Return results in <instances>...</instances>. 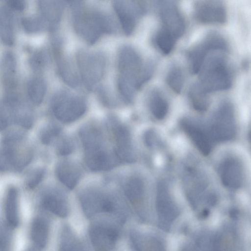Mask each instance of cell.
<instances>
[{
	"label": "cell",
	"mask_w": 251,
	"mask_h": 251,
	"mask_svg": "<svg viewBox=\"0 0 251 251\" xmlns=\"http://www.w3.org/2000/svg\"><path fill=\"white\" fill-rule=\"evenodd\" d=\"M150 110L158 120L164 119L169 111V103L164 94L158 90L152 91L149 100Z\"/></svg>",
	"instance_id": "603a6c76"
},
{
	"label": "cell",
	"mask_w": 251,
	"mask_h": 251,
	"mask_svg": "<svg viewBox=\"0 0 251 251\" xmlns=\"http://www.w3.org/2000/svg\"><path fill=\"white\" fill-rule=\"evenodd\" d=\"M228 46L226 39L215 32L209 33L188 52L187 57L190 71L193 74L199 73L207 54L212 50Z\"/></svg>",
	"instance_id": "ba28073f"
},
{
	"label": "cell",
	"mask_w": 251,
	"mask_h": 251,
	"mask_svg": "<svg viewBox=\"0 0 251 251\" xmlns=\"http://www.w3.org/2000/svg\"><path fill=\"white\" fill-rule=\"evenodd\" d=\"M49 226L47 221L41 216L36 217L32 221L30 228V238L38 249L45 248L48 242Z\"/></svg>",
	"instance_id": "ac0fdd59"
},
{
	"label": "cell",
	"mask_w": 251,
	"mask_h": 251,
	"mask_svg": "<svg viewBox=\"0 0 251 251\" xmlns=\"http://www.w3.org/2000/svg\"><path fill=\"white\" fill-rule=\"evenodd\" d=\"M85 160L88 166L94 171L107 170L115 164L112 156L98 149L88 151Z\"/></svg>",
	"instance_id": "44dd1931"
},
{
	"label": "cell",
	"mask_w": 251,
	"mask_h": 251,
	"mask_svg": "<svg viewBox=\"0 0 251 251\" xmlns=\"http://www.w3.org/2000/svg\"><path fill=\"white\" fill-rule=\"evenodd\" d=\"M16 141L5 139L0 150V172L20 171L27 166L32 159L29 151L20 152L15 149Z\"/></svg>",
	"instance_id": "9c48e42d"
},
{
	"label": "cell",
	"mask_w": 251,
	"mask_h": 251,
	"mask_svg": "<svg viewBox=\"0 0 251 251\" xmlns=\"http://www.w3.org/2000/svg\"><path fill=\"white\" fill-rule=\"evenodd\" d=\"M69 2L73 3H76L81 2L83 0H66Z\"/></svg>",
	"instance_id": "60d3db41"
},
{
	"label": "cell",
	"mask_w": 251,
	"mask_h": 251,
	"mask_svg": "<svg viewBox=\"0 0 251 251\" xmlns=\"http://www.w3.org/2000/svg\"><path fill=\"white\" fill-rule=\"evenodd\" d=\"M22 24L25 30L30 33L40 31L44 26L43 21L40 19L34 17L25 18L23 19Z\"/></svg>",
	"instance_id": "e575fe53"
},
{
	"label": "cell",
	"mask_w": 251,
	"mask_h": 251,
	"mask_svg": "<svg viewBox=\"0 0 251 251\" xmlns=\"http://www.w3.org/2000/svg\"><path fill=\"white\" fill-rule=\"evenodd\" d=\"M46 92V85L41 78L35 77L29 81L27 85V93L32 102L40 104L43 101Z\"/></svg>",
	"instance_id": "f1b7e54d"
},
{
	"label": "cell",
	"mask_w": 251,
	"mask_h": 251,
	"mask_svg": "<svg viewBox=\"0 0 251 251\" xmlns=\"http://www.w3.org/2000/svg\"><path fill=\"white\" fill-rule=\"evenodd\" d=\"M80 70L84 81L93 85L99 81L103 68V59L99 54L80 53L79 56Z\"/></svg>",
	"instance_id": "5bb4252c"
},
{
	"label": "cell",
	"mask_w": 251,
	"mask_h": 251,
	"mask_svg": "<svg viewBox=\"0 0 251 251\" xmlns=\"http://www.w3.org/2000/svg\"><path fill=\"white\" fill-rule=\"evenodd\" d=\"M193 15L200 24L221 25L227 20V11L221 0H198L193 7Z\"/></svg>",
	"instance_id": "52a82bcc"
},
{
	"label": "cell",
	"mask_w": 251,
	"mask_h": 251,
	"mask_svg": "<svg viewBox=\"0 0 251 251\" xmlns=\"http://www.w3.org/2000/svg\"><path fill=\"white\" fill-rule=\"evenodd\" d=\"M177 40L173 35L159 28L153 37L155 47L164 54H168L172 51Z\"/></svg>",
	"instance_id": "4316f807"
},
{
	"label": "cell",
	"mask_w": 251,
	"mask_h": 251,
	"mask_svg": "<svg viewBox=\"0 0 251 251\" xmlns=\"http://www.w3.org/2000/svg\"><path fill=\"white\" fill-rule=\"evenodd\" d=\"M89 233L94 246L100 250L111 249L119 236V232L115 228L102 225L92 226Z\"/></svg>",
	"instance_id": "9a60e30c"
},
{
	"label": "cell",
	"mask_w": 251,
	"mask_h": 251,
	"mask_svg": "<svg viewBox=\"0 0 251 251\" xmlns=\"http://www.w3.org/2000/svg\"><path fill=\"white\" fill-rule=\"evenodd\" d=\"M8 6L17 11L23 10L26 5L25 0H6Z\"/></svg>",
	"instance_id": "f35d334b"
},
{
	"label": "cell",
	"mask_w": 251,
	"mask_h": 251,
	"mask_svg": "<svg viewBox=\"0 0 251 251\" xmlns=\"http://www.w3.org/2000/svg\"><path fill=\"white\" fill-rule=\"evenodd\" d=\"M166 80L167 84L173 91L176 93H180L184 82L181 69L178 66H173L167 74Z\"/></svg>",
	"instance_id": "4dcf8cb0"
},
{
	"label": "cell",
	"mask_w": 251,
	"mask_h": 251,
	"mask_svg": "<svg viewBox=\"0 0 251 251\" xmlns=\"http://www.w3.org/2000/svg\"><path fill=\"white\" fill-rule=\"evenodd\" d=\"M43 207L47 210L61 217L68 215V208L65 200L55 193L46 195L42 199Z\"/></svg>",
	"instance_id": "d4e9b609"
},
{
	"label": "cell",
	"mask_w": 251,
	"mask_h": 251,
	"mask_svg": "<svg viewBox=\"0 0 251 251\" xmlns=\"http://www.w3.org/2000/svg\"><path fill=\"white\" fill-rule=\"evenodd\" d=\"M117 148L115 154L119 159L132 162L135 161L127 130L122 126H118L114 129Z\"/></svg>",
	"instance_id": "e0dca14e"
},
{
	"label": "cell",
	"mask_w": 251,
	"mask_h": 251,
	"mask_svg": "<svg viewBox=\"0 0 251 251\" xmlns=\"http://www.w3.org/2000/svg\"><path fill=\"white\" fill-rule=\"evenodd\" d=\"M1 70L4 83L7 88H11L15 84L16 74L15 59L11 52L6 53L2 58Z\"/></svg>",
	"instance_id": "83f0119b"
},
{
	"label": "cell",
	"mask_w": 251,
	"mask_h": 251,
	"mask_svg": "<svg viewBox=\"0 0 251 251\" xmlns=\"http://www.w3.org/2000/svg\"><path fill=\"white\" fill-rule=\"evenodd\" d=\"M228 48H219L211 50L205 57L200 73L197 84L205 93L226 90L232 84V73L226 53Z\"/></svg>",
	"instance_id": "6da1fadb"
},
{
	"label": "cell",
	"mask_w": 251,
	"mask_h": 251,
	"mask_svg": "<svg viewBox=\"0 0 251 251\" xmlns=\"http://www.w3.org/2000/svg\"><path fill=\"white\" fill-rule=\"evenodd\" d=\"M161 29L173 35L177 39L185 30V22L183 15L175 0H155Z\"/></svg>",
	"instance_id": "277c9868"
},
{
	"label": "cell",
	"mask_w": 251,
	"mask_h": 251,
	"mask_svg": "<svg viewBox=\"0 0 251 251\" xmlns=\"http://www.w3.org/2000/svg\"><path fill=\"white\" fill-rule=\"evenodd\" d=\"M73 146L69 141H64L59 147V152L61 155H66L72 152Z\"/></svg>",
	"instance_id": "ab89813d"
},
{
	"label": "cell",
	"mask_w": 251,
	"mask_h": 251,
	"mask_svg": "<svg viewBox=\"0 0 251 251\" xmlns=\"http://www.w3.org/2000/svg\"><path fill=\"white\" fill-rule=\"evenodd\" d=\"M180 126L202 154L207 155L211 152L214 142L207 126L190 118L182 119L180 121Z\"/></svg>",
	"instance_id": "30bf717a"
},
{
	"label": "cell",
	"mask_w": 251,
	"mask_h": 251,
	"mask_svg": "<svg viewBox=\"0 0 251 251\" xmlns=\"http://www.w3.org/2000/svg\"><path fill=\"white\" fill-rule=\"evenodd\" d=\"M132 239L135 248H138L137 250L140 248L148 247L151 248V250H161L164 247L161 241L154 237L135 235Z\"/></svg>",
	"instance_id": "1f68e13d"
},
{
	"label": "cell",
	"mask_w": 251,
	"mask_h": 251,
	"mask_svg": "<svg viewBox=\"0 0 251 251\" xmlns=\"http://www.w3.org/2000/svg\"><path fill=\"white\" fill-rule=\"evenodd\" d=\"M13 94H9L0 104V130H4L15 121V112L19 103Z\"/></svg>",
	"instance_id": "ffe728a7"
},
{
	"label": "cell",
	"mask_w": 251,
	"mask_h": 251,
	"mask_svg": "<svg viewBox=\"0 0 251 251\" xmlns=\"http://www.w3.org/2000/svg\"><path fill=\"white\" fill-rule=\"evenodd\" d=\"M187 169V192L193 206L197 207L202 201L204 203V200L206 204H214L215 201L208 198V196L212 198L214 197L212 194H208V192L206 191L207 184L202 174L195 168L189 167Z\"/></svg>",
	"instance_id": "8fae6325"
},
{
	"label": "cell",
	"mask_w": 251,
	"mask_h": 251,
	"mask_svg": "<svg viewBox=\"0 0 251 251\" xmlns=\"http://www.w3.org/2000/svg\"><path fill=\"white\" fill-rule=\"evenodd\" d=\"M56 174L60 181L71 189L75 187L80 176L79 169L68 162L58 164L56 169Z\"/></svg>",
	"instance_id": "7402d4cb"
},
{
	"label": "cell",
	"mask_w": 251,
	"mask_h": 251,
	"mask_svg": "<svg viewBox=\"0 0 251 251\" xmlns=\"http://www.w3.org/2000/svg\"><path fill=\"white\" fill-rule=\"evenodd\" d=\"M39 10L44 19L51 24L60 21L63 6L60 0H38Z\"/></svg>",
	"instance_id": "d6986e66"
},
{
	"label": "cell",
	"mask_w": 251,
	"mask_h": 251,
	"mask_svg": "<svg viewBox=\"0 0 251 251\" xmlns=\"http://www.w3.org/2000/svg\"><path fill=\"white\" fill-rule=\"evenodd\" d=\"M4 212L7 225L15 228L19 224V193L13 186L9 187L4 201Z\"/></svg>",
	"instance_id": "2e32d148"
},
{
	"label": "cell",
	"mask_w": 251,
	"mask_h": 251,
	"mask_svg": "<svg viewBox=\"0 0 251 251\" xmlns=\"http://www.w3.org/2000/svg\"><path fill=\"white\" fill-rule=\"evenodd\" d=\"M126 196L133 204H142L145 196V187L143 180L138 177L127 181L124 187Z\"/></svg>",
	"instance_id": "484cf974"
},
{
	"label": "cell",
	"mask_w": 251,
	"mask_h": 251,
	"mask_svg": "<svg viewBox=\"0 0 251 251\" xmlns=\"http://www.w3.org/2000/svg\"><path fill=\"white\" fill-rule=\"evenodd\" d=\"M218 173L223 184L229 189H238L243 184V165L236 157L225 158L219 166Z\"/></svg>",
	"instance_id": "7c38bea8"
},
{
	"label": "cell",
	"mask_w": 251,
	"mask_h": 251,
	"mask_svg": "<svg viewBox=\"0 0 251 251\" xmlns=\"http://www.w3.org/2000/svg\"><path fill=\"white\" fill-rule=\"evenodd\" d=\"M214 143L233 139L236 133L234 109L228 101L221 102L212 115L207 126Z\"/></svg>",
	"instance_id": "3957f363"
},
{
	"label": "cell",
	"mask_w": 251,
	"mask_h": 251,
	"mask_svg": "<svg viewBox=\"0 0 251 251\" xmlns=\"http://www.w3.org/2000/svg\"><path fill=\"white\" fill-rule=\"evenodd\" d=\"M59 65L60 73L64 80L70 85H76L78 81L77 77L69 63L63 59Z\"/></svg>",
	"instance_id": "836d02e7"
},
{
	"label": "cell",
	"mask_w": 251,
	"mask_h": 251,
	"mask_svg": "<svg viewBox=\"0 0 251 251\" xmlns=\"http://www.w3.org/2000/svg\"><path fill=\"white\" fill-rule=\"evenodd\" d=\"M74 25L77 33L89 44L95 43L102 33L115 31L113 20L97 11H80L75 15Z\"/></svg>",
	"instance_id": "7a4b0ae2"
},
{
	"label": "cell",
	"mask_w": 251,
	"mask_h": 251,
	"mask_svg": "<svg viewBox=\"0 0 251 251\" xmlns=\"http://www.w3.org/2000/svg\"><path fill=\"white\" fill-rule=\"evenodd\" d=\"M188 95L190 102L195 110L203 112L207 109L209 103L207 94L201 90L197 84L192 86Z\"/></svg>",
	"instance_id": "f546056e"
},
{
	"label": "cell",
	"mask_w": 251,
	"mask_h": 251,
	"mask_svg": "<svg viewBox=\"0 0 251 251\" xmlns=\"http://www.w3.org/2000/svg\"><path fill=\"white\" fill-rule=\"evenodd\" d=\"M114 8L126 35L134 31L139 14H143L133 0H114Z\"/></svg>",
	"instance_id": "4fadbf2b"
},
{
	"label": "cell",
	"mask_w": 251,
	"mask_h": 251,
	"mask_svg": "<svg viewBox=\"0 0 251 251\" xmlns=\"http://www.w3.org/2000/svg\"><path fill=\"white\" fill-rule=\"evenodd\" d=\"M15 121L24 128H30L33 122L31 111L28 107L19 102L16 109Z\"/></svg>",
	"instance_id": "d6a6232c"
},
{
	"label": "cell",
	"mask_w": 251,
	"mask_h": 251,
	"mask_svg": "<svg viewBox=\"0 0 251 251\" xmlns=\"http://www.w3.org/2000/svg\"><path fill=\"white\" fill-rule=\"evenodd\" d=\"M44 169H38L32 172L26 180L25 185L28 189H33L40 183L45 175Z\"/></svg>",
	"instance_id": "d590c367"
},
{
	"label": "cell",
	"mask_w": 251,
	"mask_h": 251,
	"mask_svg": "<svg viewBox=\"0 0 251 251\" xmlns=\"http://www.w3.org/2000/svg\"><path fill=\"white\" fill-rule=\"evenodd\" d=\"M31 64L34 68L41 67L46 62V55L42 52L35 53L31 59Z\"/></svg>",
	"instance_id": "74e56055"
},
{
	"label": "cell",
	"mask_w": 251,
	"mask_h": 251,
	"mask_svg": "<svg viewBox=\"0 0 251 251\" xmlns=\"http://www.w3.org/2000/svg\"><path fill=\"white\" fill-rule=\"evenodd\" d=\"M51 107L56 118L63 122L70 123L80 117L86 106L81 98L61 92L53 98Z\"/></svg>",
	"instance_id": "5b68a950"
},
{
	"label": "cell",
	"mask_w": 251,
	"mask_h": 251,
	"mask_svg": "<svg viewBox=\"0 0 251 251\" xmlns=\"http://www.w3.org/2000/svg\"><path fill=\"white\" fill-rule=\"evenodd\" d=\"M156 208L160 226L168 230L179 216V210L164 181L157 186Z\"/></svg>",
	"instance_id": "8992f818"
},
{
	"label": "cell",
	"mask_w": 251,
	"mask_h": 251,
	"mask_svg": "<svg viewBox=\"0 0 251 251\" xmlns=\"http://www.w3.org/2000/svg\"><path fill=\"white\" fill-rule=\"evenodd\" d=\"M59 127L55 125H51L46 128L41 134L42 142L45 144H49L60 132Z\"/></svg>",
	"instance_id": "8d00e7d4"
},
{
	"label": "cell",
	"mask_w": 251,
	"mask_h": 251,
	"mask_svg": "<svg viewBox=\"0 0 251 251\" xmlns=\"http://www.w3.org/2000/svg\"><path fill=\"white\" fill-rule=\"evenodd\" d=\"M14 22L10 11L5 7L0 8V36L2 42L8 46L14 42Z\"/></svg>",
	"instance_id": "cb8c5ba5"
}]
</instances>
